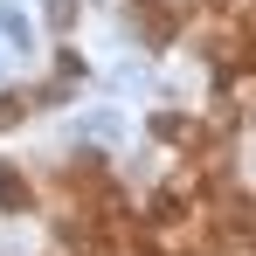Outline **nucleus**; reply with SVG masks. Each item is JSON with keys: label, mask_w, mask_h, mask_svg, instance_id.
<instances>
[{"label": "nucleus", "mask_w": 256, "mask_h": 256, "mask_svg": "<svg viewBox=\"0 0 256 256\" xmlns=\"http://www.w3.org/2000/svg\"><path fill=\"white\" fill-rule=\"evenodd\" d=\"M28 201H35V187H28L14 166H0V208H7V214H21Z\"/></svg>", "instance_id": "obj_1"}, {"label": "nucleus", "mask_w": 256, "mask_h": 256, "mask_svg": "<svg viewBox=\"0 0 256 256\" xmlns=\"http://www.w3.org/2000/svg\"><path fill=\"white\" fill-rule=\"evenodd\" d=\"M21 118H28V90H7V97H0V132L21 125Z\"/></svg>", "instance_id": "obj_2"}]
</instances>
